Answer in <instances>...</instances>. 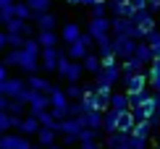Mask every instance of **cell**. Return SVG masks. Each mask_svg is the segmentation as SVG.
Listing matches in <instances>:
<instances>
[{
  "mask_svg": "<svg viewBox=\"0 0 160 149\" xmlns=\"http://www.w3.org/2000/svg\"><path fill=\"white\" fill-rule=\"evenodd\" d=\"M55 73L63 81H68V84H76V81L82 79V73H84V65L79 63V60H71L66 52H61V60H58V71Z\"/></svg>",
  "mask_w": 160,
  "mask_h": 149,
  "instance_id": "1",
  "label": "cell"
},
{
  "mask_svg": "<svg viewBox=\"0 0 160 149\" xmlns=\"http://www.w3.org/2000/svg\"><path fill=\"white\" fill-rule=\"evenodd\" d=\"M21 102L26 105V110H29L32 115H39V113L50 110V94H39V92L26 89V94L21 97Z\"/></svg>",
  "mask_w": 160,
  "mask_h": 149,
  "instance_id": "2",
  "label": "cell"
},
{
  "mask_svg": "<svg viewBox=\"0 0 160 149\" xmlns=\"http://www.w3.org/2000/svg\"><path fill=\"white\" fill-rule=\"evenodd\" d=\"M26 89H29V86H26V79H5V81H0V94L8 97V99H18V102H21Z\"/></svg>",
  "mask_w": 160,
  "mask_h": 149,
  "instance_id": "3",
  "label": "cell"
},
{
  "mask_svg": "<svg viewBox=\"0 0 160 149\" xmlns=\"http://www.w3.org/2000/svg\"><path fill=\"white\" fill-rule=\"evenodd\" d=\"M0 149H37V147L29 136L8 131V133H0Z\"/></svg>",
  "mask_w": 160,
  "mask_h": 149,
  "instance_id": "4",
  "label": "cell"
},
{
  "mask_svg": "<svg viewBox=\"0 0 160 149\" xmlns=\"http://www.w3.org/2000/svg\"><path fill=\"white\" fill-rule=\"evenodd\" d=\"M92 42H95V39H92L89 34H82V39H76L74 45H66V50H63V52H66L71 60H84L87 55H89Z\"/></svg>",
  "mask_w": 160,
  "mask_h": 149,
  "instance_id": "5",
  "label": "cell"
},
{
  "mask_svg": "<svg viewBox=\"0 0 160 149\" xmlns=\"http://www.w3.org/2000/svg\"><path fill=\"white\" fill-rule=\"evenodd\" d=\"M58 60H61V50L58 47H42V52H39V68L45 73H55Z\"/></svg>",
  "mask_w": 160,
  "mask_h": 149,
  "instance_id": "6",
  "label": "cell"
},
{
  "mask_svg": "<svg viewBox=\"0 0 160 149\" xmlns=\"http://www.w3.org/2000/svg\"><path fill=\"white\" fill-rule=\"evenodd\" d=\"M39 128H42V126H39V120H37L32 113L21 115V118H18V123H16V131L21 133V136H29V139H32V136H37Z\"/></svg>",
  "mask_w": 160,
  "mask_h": 149,
  "instance_id": "7",
  "label": "cell"
},
{
  "mask_svg": "<svg viewBox=\"0 0 160 149\" xmlns=\"http://www.w3.org/2000/svg\"><path fill=\"white\" fill-rule=\"evenodd\" d=\"M34 29L37 31H55V26H58V18H55V13L48 11V13H39V16H34Z\"/></svg>",
  "mask_w": 160,
  "mask_h": 149,
  "instance_id": "8",
  "label": "cell"
},
{
  "mask_svg": "<svg viewBox=\"0 0 160 149\" xmlns=\"http://www.w3.org/2000/svg\"><path fill=\"white\" fill-rule=\"evenodd\" d=\"M18 68H21L26 76H37L39 71V58H34V55H26V52L21 50V60H18Z\"/></svg>",
  "mask_w": 160,
  "mask_h": 149,
  "instance_id": "9",
  "label": "cell"
},
{
  "mask_svg": "<svg viewBox=\"0 0 160 149\" xmlns=\"http://www.w3.org/2000/svg\"><path fill=\"white\" fill-rule=\"evenodd\" d=\"M26 86H29L32 92H39V94H50L55 84H50V79H45V76H26Z\"/></svg>",
  "mask_w": 160,
  "mask_h": 149,
  "instance_id": "10",
  "label": "cell"
},
{
  "mask_svg": "<svg viewBox=\"0 0 160 149\" xmlns=\"http://www.w3.org/2000/svg\"><path fill=\"white\" fill-rule=\"evenodd\" d=\"M87 34H89L92 39H97V42H100V39H105V34H108V21H105V18H92Z\"/></svg>",
  "mask_w": 160,
  "mask_h": 149,
  "instance_id": "11",
  "label": "cell"
},
{
  "mask_svg": "<svg viewBox=\"0 0 160 149\" xmlns=\"http://www.w3.org/2000/svg\"><path fill=\"white\" fill-rule=\"evenodd\" d=\"M71 99L66 97V89H61V86H52L50 92V107H58V110H68Z\"/></svg>",
  "mask_w": 160,
  "mask_h": 149,
  "instance_id": "12",
  "label": "cell"
},
{
  "mask_svg": "<svg viewBox=\"0 0 160 149\" xmlns=\"http://www.w3.org/2000/svg\"><path fill=\"white\" fill-rule=\"evenodd\" d=\"M37 144L39 147H52V144H58V131H55V128H39V131H37Z\"/></svg>",
  "mask_w": 160,
  "mask_h": 149,
  "instance_id": "13",
  "label": "cell"
},
{
  "mask_svg": "<svg viewBox=\"0 0 160 149\" xmlns=\"http://www.w3.org/2000/svg\"><path fill=\"white\" fill-rule=\"evenodd\" d=\"M61 39L66 45H74L76 39H82V31H79V26L76 24H63V29H61Z\"/></svg>",
  "mask_w": 160,
  "mask_h": 149,
  "instance_id": "14",
  "label": "cell"
},
{
  "mask_svg": "<svg viewBox=\"0 0 160 149\" xmlns=\"http://www.w3.org/2000/svg\"><path fill=\"white\" fill-rule=\"evenodd\" d=\"M37 42L39 47H58V42H61V34L58 31H37Z\"/></svg>",
  "mask_w": 160,
  "mask_h": 149,
  "instance_id": "15",
  "label": "cell"
},
{
  "mask_svg": "<svg viewBox=\"0 0 160 149\" xmlns=\"http://www.w3.org/2000/svg\"><path fill=\"white\" fill-rule=\"evenodd\" d=\"M116 76H118L116 65H105V68H100V73H97V86H108V84H113V81H116Z\"/></svg>",
  "mask_w": 160,
  "mask_h": 149,
  "instance_id": "16",
  "label": "cell"
},
{
  "mask_svg": "<svg viewBox=\"0 0 160 149\" xmlns=\"http://www.w3.org/2000/svg\"><path fill=\"white\" fill-rule=\"evenodd\" d=\"M79 120H82V126H84V128H92V131H95V128L102 123V118H100V113H97V110H87Z\"/></svg>",
  "mask_w": 160,
  "mask_h": 149,
  "instance_id": "17",
  "label": "cell"
},
{
  "mask_svg": "<svg viewBox=\"0 0 160 149\" xmlns=\"http://www.w3.org/2000/svg\"><path fill=\"white\" fill-rule=\"evenodd\" d=\"M13 18H21V21H34V13L29 11L26 3H13Z\"/></svg>",
  "mask_w": 160,
  "mask_h": 149,
  "instance_id": "18",
  "label": "cell"
},
{
  "mask_svg": "<svg viewBox=\"0 0 160 149\" xmlns=\"http://www.w3.org/2000/svg\"><path fill=\"white\" fill-rule=\"evenodd\" d=\"M26 5H29V11L34 13V16H39V13H48L50 11V0H24Z\"/></svg>",
  "mask_w": 160,
  "mask_h": 149,
  "instance_id": "19",
  "label": "cell"
},
{
  "mask_svg": "<svg viewBox=\"0 0 160 149\" xmlns=\"http://www.w3.org/2000/svg\"><path fill=\"white\" fill-rule=\"evenodd\" d=\"M18 60H21V50H8L0 63H3L5 68H18Z\"/></svg>",
  "mask_w": 160,
  "mask_h": 149,
  "instance_id": "20",
  "label": "cell"
},
{
  "mask_svg": "<svg viewBox=\"0 0 160 149\" xmlns=\"http://www.w3.org/2000/svg\"><path fill=\"white\" fill-rule=\"evenodd\" d=\"M34 118L39 120V126H42V128H55V131H58V126H61V123H58L55 118H52V113H50V110L39 113V115H34Z\"/></svg>",
  "mask_w": 160,
  "mask_h": 149,
  "instance_id": "21",
  "label": "cell"
},
{
  "mask_svg": "<svg viewBox=\"0 0 160 149\" xmlns=\"http://www.w3.org/2000/svg\"><path fill=\"white\" fill-rule=\"evenodd\" d=\"M82 107L84 110H97V94L92 89H84V97H82Z\"/></svg>",
  "mask_w": 160,
  "mask_h": 149,
  "instance_id": "22",
  "label": "cell"
},
{
  "mask_svg": "<svg viewBox=\"0 0 160 149\" xmlns=\"http://www.w3.org/2000/svg\"><path fill=\"white\" fill-rule=\"evenodd\" d=\"M21 50L26 52V55H34V58H39V52H42V47H39V42H37L34 37H32V39H26V42H24V47H21Z\"/></svg>",
  "mask_w": 160,
  "mask_h": 149,
  "instance_id": "23",
  "label": "cell"
},
{
  "mask_svg": "<svg viewBox=\"0 0 160 149\" xmlns=\"http://www.w3.org/2000/svg\"><path fill=\"white\" fill-rule=\"evenodd\" d=\"M8 131H13V115L0 110V133H8Z\"/></svg>",
  "mask_w": 160,
  "mask_h": 149,
  "instance_id": "24",
  "label": "cell"
},
{
  "mask_svg": "<svg viewBox=\"0 0 160 149\" xmlns=\"http://www.w3.org/2000/svg\"><path fill=\"white\" fill-rule=\"evenodd\" d=\"M84 71H89V73H100V60L92 55V52L84 58Z\"/></svg>",
  "mask_w": 160,
  "mask_h": 149,
  "instance_id": "25",
  "label": "cell"
},
{
  "mask_svg": "<svg viewBox=\"0 0 160 149\" xmlns=\"http://www.w3.org/2000/svg\"><path fill=\"white\" fill-rule=\"evenodd\" d=\"M66 97H68L71 102H74V99H82L84 97V89L76 86V84H68V86H66Z\"/></svg>",
  "mask_w": 160,
  "mask_h": 149,
  "instance_id": "26",
  "label": "cell"
},
{
  "mask_svg": "<svg viewBox=\"0 0 160 149\" xmlns=\"http://www.w3.org/2000/svg\"><path fill=\"white\" fill-rule=\"evenodd\" d=\"M5 34H8V31H5ZM24 42H26V39L21 34H8V50H21Z\"/></svg>",
  "mask_w": 160,
  "mask_h": 149,
  "instance_id": "27",
  "label": "cell"
},
{
  "mask_svg": "<svg viewBox=\"0 0 160 149\" xmlns=\"http://www.w3.org/2000/svg\"><path fill=\"white\" fill-rule=\"evenodd\" d=\"M92 16H95V18H102V16H105V5H102V3H95V5H92Z\"/></svg>",
  "mask_w": 160,
  "mask_h": 149,
  "instance_id": "28",
  "label": "cell"
},
{
  "mask_svg": "<svg viewBox=\"0 0 160 149\" xmlns=\"http://www.w3.org/2000/svg\"><path fill=\"white\" fill-rule=\"evenodd\" d=\"M102 126L110 131V128L116 126V113H108V115H105V118H102Z\"/></svg>",
  "mask_w": 160,
  "mask_h": 149,
  "instance_id": "29",
  "label": "cell"
},
{
  "mask_svg": "<svg viewBox=\"0 0 160 149\" xmlns=\"http://www.w3.org/2000/svg\"><path fill=\"white\" fill-rule=\"evenodd\" d=\"M100 52H102L105 58L110 55V42H108V39H100Z\"/></svg>",
  "mask_w": 160,
  "mask_h": 149,
  "instance_id": "30",
  "label": "cell"
},
{
  "mask_svg": "<svg viewBox=\"0 0 160 149\" xmlns=\"http://www.w3.org/2000/svg\"><path fill=\"white\" fill-rule=\"evenodd\" d=\"M5 47H8V34L0 29V52H5Z\"/></svg>",
  "mask_w": 160,
  "mask_h": 149,
  "instance_id": "31",
  "label": "cell"
},
{
  "mask_svg": "<svg viewBox=\"0 0 160 149\" xmlns=\"http://www.w3.org/2000/svg\"><path fill=\"white\" fill-rule=\"evenodd\" d=\"M13 8V0H0V11H8Z\"/></svg>",
  "mask_w": 160,
  "mask_h": 149,
  "instance_id": "32",
  "label": "cell"
},
{
  "mask_svg": "<svg viewBox=\"0 0 160 149\" xmlns=\"http://www.w3.org/2000/svg\"><path fill=\"white\" fill-rule=\"evenodd\" d=\"M5 79H8V68H5V65L0 63V81H5Z\"/></svg>",
  "mask_w": 160,
  "mask_h": 149,
  "instance_id": "33",
  "label": "cell"
},
{
  "mask_svg": "<svg viewBox=\"0 0 160 149\" xmlns=\"http://www.w3.org/2000/svg\"><path fill=\"white\" fill-rule=\"evenodd\" d=\"M113 107H118V110H121V107H123V99H121V97H113Z\"/></svg>",
  "mask_w": 160,
  "mask_h": 149,
  "instance_id": "34",
  "label": "cell"
},
{
  "mask_svg": "<svg viewBox=\"0 0 160 149\" xmlns=\"http://www.w3.org/2000/svg\"><path fill=\"white\" fill-rule=\"evenodd\" d=\"M66 3H74V5H79V3H87V0H66Z\"/></svg>",
  "mask_w": 160,
  "mask_h": 149,
  "instance_id": "35",
  "label": "cell"
},
{
  "mask_svg": "<svg viewBox=\"0 0 160 149\" xmlns=\"http://www.w3.org/2000/svg\"><path fill=\"white\" fill-rule=\"evenodd\" d=\"M0 26H5V18H3V11H0Z\"/></svg>",
  "mask_w": 160,
  "mask_h": 149,
  "instance_id": "36",
  "label": "cell"
},
{
  "mask_svg": "<svg viewBox=\"0 0 160 149\" xmlns=\"http://www.w3.org/2000/svg\"><path fill=\"white\" fill-rule=\"evenodd\" d=\"M87 3H89V5H95V3H102V0H87Z\"/></svg>",
  "mask_w": 160,
  "mask_h": 149,
  "instance_id": "37",
  "label": "cell"
}]
</instances>
